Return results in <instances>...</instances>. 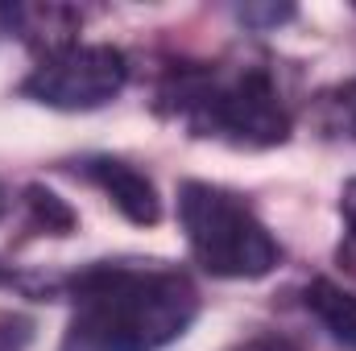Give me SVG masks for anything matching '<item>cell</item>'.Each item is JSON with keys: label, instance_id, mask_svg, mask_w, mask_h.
<instances>
[{"label": "cell", "instance_id": "cell-1", "mask_svg": "<svg viewBox=\"0 0 356 351\" xmlns=\"http://www.w3.org/2000/svg\"><path fill=\"white\" fill-rule=\"evenodd\" d=\"M63 289L75 314L58 351H162L199 314L191 277L158 261H95Z\"/></svg>", "mask_w": 356, "mask_h": 351}, {"label": "cell", "instance_id": "cell-2", "mask_svg": "<svg viewBox=\"0 0 356 351\" xmlns=\"http://www.w3.org/2000/svg\"><path fill=\"white\" fill-rule=\"evenodd\" d=\"M158 108L195 137L269 149L290 137V103L266 62H186L158 87Z\"/></svg>", "mask_w": 356, "mask_h": 351}, {"label": "cell", "instance_id": "cell-3", "mask_svg": "<svg viewBox=\"0 0 356 351\" xmlns=\"http://www.w3.org/2000/svg\"><path fill=\"white\" fill-rule=\"evenodd\" d=\"M178 223L191 244V257L203 273L224 281H257L277 268L282 244L253 215V207L211 182H182L178 186Z\"/></svg>", "mask_w": 356, "mask_h": 351}, {"label": "cell", "instance_id": "cell-4", "mask_svg": "<svg viewBox=\"0 0 356 351\" xmlns=\"http://www.w3.org/2000/svg\"><path fill=\"white\" fill-rule=\"evenodd\" d=\"M129 83V58L116 46H67L21 83V95L58 112H91L112 103Z\"/></svg>", "mask_w": 356, "mask_h": 351}, {"label": "cell", "instance_id": "cell-5", "mask_svg": "<svg viewBox=\"0 0 356 351\" xmlns=\"http://www.w3.org/2000/svg\"><path fill=\"white\" fill-rule=\"evenodd\" d=\"M79 174L88 178L91 186H99L129 223L154 228L162 219V198H158L154 182L141 174L137 166H129L120 157H83L79 162Z\"/></svg>", "mask_w": 356, "mask_h": 351}, {"label": "cell", "instance_id": "cell-6", "mask_svg": "<svg viewBox=\"0 0 356 351\" xmlns=\"http://www.w3.org/2000/svg\"><path fill=\"white\" fill-rule=\"evenodd\" d=\"M0 21L25 46L46 50V58H50V54L75 46V33L83 25V12L71 8V4H13V8H0Z\"/></svg>", "mask_w": 356, "mask_h": 351}, {"label": "cell", "instance_id": "cell-7", "mask_svg": "<svg viewBox=\"0 0 356 351\" xmlns=\"http://www.w3.org/2000/svg\"><path fill=\"white\" fill-rule=\"evenodd\" d=\"M302 302H307V310L315 314V323H319L336 343H344V348L356 351V293L353 289H344V285L319 277V281L307 285Z\"/></svg>", "mask_w": 356, "mask_h": 351}, {"label": "cell", "instance_id": "cell-8", "mask_svg": "<svg viewBox=\"0 0 356 351\" xmlns=\"http://www.w3.org/2000/svg\"><path fill=\"white\" fill-rule=\"evenodd\" d=\"M25 207H29V223L33 232H46V236H71L75 232V211L46 186H29L25 190Z\"/></svg>", "mask_w": 356, "mask_h": 351}, {"label": "cell", "instance_id": "cell-9", "mask_svg": "<svg viewBox=\"0 0 356 351\" xmlns=\"http://www.w3.org/2000/svg\"><path fill=\"white\" fill-rule=\"evenodd\" d=\"M319 116H323V128H327V132H336V137H344V141H356V79L323 91Z\"/></svg>", "mask_w": 356, "mask_h": 351}, {"label": "cell", "instance_id": "cell-10", "mask_svg": "<svg viewBox=\"0 0 356 351\" xmlns=\"http://www.w3.org/2000/svg\"><path fill=\"white\" fill-rule=\"evenodd\" d=\"M340 215H344V228H348V248L340 257L353 261V268H356V178L344 186V194H340Z\"/></svg>", "mask_w": 356, "mask_h": 351}, {"label": "cell", "instance_id": "cell-11", "mask_svg": "<svg viewBox=\"0 0 356 351\" xmlns=\"http://www.w3.org/2000/svg\"><path fill=\"white\" fill-rule=\"evenodd\" d=\"M228 351H302L290 335H277V331H266V335H249V339H241L236 348Z\"/></svg>", "mask_w": 356, "mask_h": 351}, {"label": "cell", "instance_id": "cell-12", "mask_svg": "<svg viewBox=\"0 0 356 351\" xmlns=\"http://www.w3.org/2000/svg\"><path fill=\"white\" fill-rule=\"evenodd\" d=\"M290 17H294L290 4H277V8H253V4H245V8H241V21H245V25H257V29H261V25H282V21H290Z\"/></svg>", "mask_w": 356, "mask_h": 351}, {"label": "cell", "instance_id": "cell-13", "mask_svg": "<svg viewBox=\"0 0 356 351\" xmlns=\"http://www.w3.org/2000/svg\"><path fill=\"white\" fill-rule=\"evenodd\" d=\"M4 211H8V194H4V186H0V219H4Z\"/></svg>", "mask_w": 356, "mask_h": 351}]
</instances>
